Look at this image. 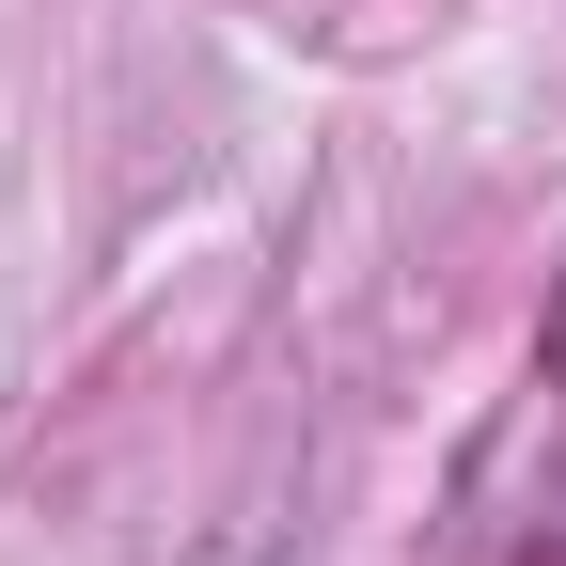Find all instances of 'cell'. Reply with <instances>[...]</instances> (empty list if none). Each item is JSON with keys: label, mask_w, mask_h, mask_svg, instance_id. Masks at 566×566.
<instances>
[]
</instances>
